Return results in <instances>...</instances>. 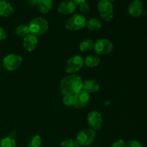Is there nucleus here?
I'll use <instances>...</instances> for the list:
<instances>
[{
  "label": "nucleus",
  "mask_w": 147,
  "mask_h": 147,
  "mask_svg": "<svg viewBox=\"0 0 147 147\" xmlns=\"http://www.w3.org/2000/svg\"><path fill=\"white\" fill-rule=\"evenodd\" d=\"M83 81L78 75L70 74L60 82V91L64 95H75L83 90Z\"/></svg>",
  "instance_id": "f257e3e1"
},
{
  "label": "nucleus",
  "mask_w": 147,
  "mask_h": 147,
  "mask_svg": "<svg viewBox=\"0 0 147 147\" xmlns=\"http://www.w3.org/2000/svg\"><path fill=\"white\" fill-rule=\"evenodd\" d=\"M30 34L38 36L45 34L48 30V22L45 18L37 17L32 19L28 25Z\"/></svg>",
  "instance_id": "f03ea898"
},
{
  "label": "nucleus",
  "mask_w": 147,
  "mask_h": 147,
  "mask_svg": "<svg viewBox=\"0 0 147 147\" xmlns=\"http://www.w3.org/2000/svg\"><path fill=\"white\" fill-rule=\"evenodd\" d=\"M98 10L100 17L107 22L111 21L113 17V7L109 0H101L98 4Z\"/></svg>",
  "instance_id": "7ed1b4c3"
},
{
  "label": "nucleus",
  "mask_w": 147,
  "mask_h": 147,
  "mask_svg": "<svg viewBox=\"0 0 147 147\" xmlns=\"http://www.w3.org/2000/svg\"><path fill=\"white\" fill-rule=\"evenodd\" d=\"M96 138V131L92 129H86L80 131L76 136V141L80 146H87L93 143Z\"/></svg>",
  "instance_id": "20e7f679"
},
{
  "label": "nucleus",
  "mask_w": 147,
  "mask_h": 147,
  "mask_svg": "<svg viewBox=\"0 0 147 147\" xmlns=\"http://www.w3.org/2000/svg\"><path fill=\"white\" fill-rule=\"evenodd\" d=\"M86 18L82 14H75L67 20L65 23V28L71 31L81 30L86 25Z\"/></svg>",
  "instance_id": "39448f33"
},
{
  "label": "nucleus",
  "mask_w": 147,
  "mask_h": 147,
  "mask_svg": "<svg viewBox=\"0 0 147 147\" xmlns=\"http://www.w3.org/2000/svg\"><path fill=\"white\" fill-rule=\"evenodd\" d=\"M83 65H84V60L81 56H73L70 57L66 63V72L70 74H75L81 70Z\"/></svg>",
  "instance_id": "423d86ee"
},
{
  "label": "nucleus",
  "mask_w": 147,
  "mask_h": 147,
  "mask_svg": "<svg viewBox=\"0 0 147 147\" xmlns=\"http://www.w3.org/2000/svg\"><path fill=\"white\" fill-rule=\"evenodd\" d=\"M22 58L20 55L15 54H10L6 56L3 60V65L4 68L9 71L15 70L21 65Z\"/></svg>",
  "instance_id": "0eeeda50"
},
{
  "label": "nucleus",
  "mask_w": 147,
  "mask_h": 147,
  "mask_svg": "<svg viewBox=\"0 0 147 147\" xmlns=\"http://www.w3.org/2000/svg\"><path fill=\"white\" fill-rule=\"evenodd\" d=\"M93 48L97 54L103 55L111 53L113 49V44L108 39H100L94 43Z\"/></svg>",
  "instance_id": "6e6552de"
},
{
  "label": "nucleus",
  "mask_w": 147,
  "mask_h": 147,
  "mask_svg": "<svg viewBox=\"0 0 147 147\" xmlns=\"http://www.w3.org/2000/svg\"><path fill=\"white\" fill-rule=\"evenodd\" d=\"M88 123L92 129L97 131L100 129L103 124V119L102 116L99 112L93 111L88 113L87 117Z\"/></svg>",
  "instance_id": "1a4fd4ad"
},
{
  "label": "nucleus",
  "mask_w": 147,
  "mask_h": 147,
  "mask_svg": "<svg viewBox=\"0 0 147 147\" xmlns=\"http://www.w3.org/2000/svg\"><path fill=\"white\" fill-rule=\"evenodd\" d=\"M90 100V95L85 90H81L74 95V106L76 109L85 107Z\"/></svg>",
  "instance_id": "9d476101"
},
{
  "label": "nucleus",
  "mask_w": 147,
  "mask_h": 147,
  "mask_svg": "<svg viewBox=\"0 0 147 147\" xmlns=\"http://www.w3.org/2000/svg\"><path fill=\"white\" fill-rule=\"evenodd\" d=\"M77 8V4H75L72 0L64 1L60 3L57 10L63 14H71L74 12Z\"/></svg>",
  "instance_id": "9b49d317"
},
{
  "label": "nucleus",
  "mask_w": 147,
  "mask_h": 147,
  "mask_svg": "<svg viewBox=\"0 0 147 147\" xmlns=\"http://www.w3.org/2000/svg\"><path fill=\"white\" fill-rule=\"evenodd\" d=\"M129 14L134 17H140L143 13L142 2L141 0H133L129 7Z\"/></svg>",
  "instance_id": "f8f14e48"
},
{
  "label": "nucleus",
  "mask_w": 147,
  "mask_h": 147,
  "mask_svg": "<svg viewBox=\"0 0 147 147\" xmlns=\"http://www.w3.org/2000/svg\"><path fill=\"white\" fill-rule=\"evenodd\" d=\"M37 43H38V40H37V36L30 34L27 37H24L23 45L27 51L32 52L35 50Z\"/></svg>",
  "instance_id": "ddd939ff"
},
{
  "label": "nucleus",
  "mask_w": 147,
  "mask_h": 147,
  "mask_svg": "<svg viewBox=\"0 0 147 147\" xmlns=\"http://www.w3.org/2000/svg\"><path fill=\"white\" fill-rule=\"evenodd\" d=\"M14 13V8L10 3L4 0H0V16L7 17Z\"/></svg>",
  "instance_id": "4468645a"
},
{
  "label": "nucleus",
  "mask_w": 147,
  "mask_h": 147,
  "mask_svg": "<svg viewBox=\"0 0 147 147\" xmlns=\"http://www.w3.org/2000/svg\"><path fill=\"white\" fill-rule=\"evenodd\" d=\"M100 89V85L96 80H87L83 82V90L87 93H95Z\"/></svg>",
  "instance_id": "2eb2a0df"
},
{
  "label": "nucleus",
  "mask_w": 147,
  "mask_h": 147,
  "mask_svg": "<svg viewBox=\"0 0 147 147\" xmlns=\"http://www.w3.org/2000/svg\"><path fill=\"white\" fill-rule=\"evenodd\" d=\"M37 7L42 13L47 14L53 7V0H39Z\"/></svg>",
  "instance_id": "dca6fc26"
},
{
  "label": "nucleus",
  "mask_w": 147,
  "mask_h": 147,
  "mask_svg": "<svg viewBox=\"0 0 147 147\" xmlns=\"http://www.w3.org/2000/svg\"><path fill=\"white\" fill-rule=\"evenodd\" d=\"M86 25H87L88 30L96 31V30H98L101 28L102 23L98 19L91 18L86 22Z\"/></svg>",
  "instance_id": "f3484780"
},
{
  "label": "nucleus",
  "mask_w": 147,
  "mask_h": 147,
  "mask_svg": "<svg viewBox=\"0 0 147 147\" xmlns=\"http://www.w3.org/2000/svg\"><path fill=\"white\" fill-rule=\"evenodd\" d=\"M100 59L98 57H96L94 55H88L86 57L84 60V63L86 66L89 67H93L98 65L100 63Z\"/></svg>",
  "instance_id": "a211bd4d"
},
{
  "label": "nucleus",
  "mask_w": 147,
  "mask_h": 147,
  "mask_svg": "<svg viewBox=\"0 0 147 147\" xmlns=\"http://www.w3.org/2000/svg\"><path fill=\"white\" fill-rule=\"evenodd\" d=\"M15 34H17L18 37H27L28 34H30L29 27L27 25H26V24H20V25H19L18 27L16 28Z\"/></svg>",
  "instance_id": "6ab92c4d"
},
{
  "label": "nucleus",
  "mask_w": 147,
  "mask_h": 147,
  "mask_svg": "<svg viewBox=\"0 0 147 147\" xmlns=\"http://www.w3.org/2000/svg\"><path fill=\"white\" fill-rule=\"evenodd\" d=\"M94 43L89 39L83 40L80 44V50L82 52H88L93 48Z\"/></svg>",
  "instance_id": "aec40b11"
},
{
  "label": "nucleus",
  "mask_w": 147,
  "mask_h": 147,
  "mask_svg": "<svg viewBox=\"0 0 147 147\" xmlns=\"http://www.w3.org/2000/svg\"><path fill=\"white\" fill-rule=\"evenodd\" d=\"M0 147H16L15 140L9 136L4 138L0 142Z\"/></svg>",
  "instance_id": "412c9836"
},
{
  "label": "nucleus",
  "mask_w": 147,
  "mask_h": 147,
  "mask_svg": "<svg viewBox=\"0 0 147 147\" xmlns=\"http://www.w3.org/2000/svg\"><path fill=\"white\" fill-rule=\"evenodd\" d=\"M42 144V139L39 135H35L32 136L28 142V147H40Z\"/></svg>",
  "instance_id": "4be33fe9"
},
{
  "label": "nucleus",
  "mask_w": 147,
  "mask_h": 147,
  "mask_svg": "<svg viewBox=\"0 0 147 147\" xmlns=\"http://www.w3.org/2000/svg\"><path fill=\"white\" fill-rule=\"evenodd\" d=\"M61 147H80L78 142L74 139H67L61 143Z\"/></svg>",
  "instance_id": "5701e85b"
},
{
  "label": "nucleus",
  "mask_w": 147,
  "mask_h": 147,
  "mask_svg": "<svg viewBox=\"0 0 147 147\" xmlns=\"http://www.w3.org/2000/svg\"><path fill=\"white\" fill-rule=\"evenodd\" d=\"M63 102V104L66 106H74V95H65Z\"/></svg>",
  "instance_id": "b1692460"
},
{
  "label": "nucleus",
  "mask_w": 147,
  "mask_h": 147,
  "mask_svg": "<svg viewBox=\"0 0 147 147\" xmlns=\"http://www.w3.org/2000/svg\"><path fill=\"white\" fill-rule=\"evenodd\" d=\"M79 9H80V11L83 13H88L90 11V7L86 1L79 4Z\"/></svg>",
  "instance_id": "393cba45"
},
{
  "label": "nucleus",
  "mask_w": 147,
  "mask_h": 147,
  "mask_svg": "<svg viewBox=\"0 0 147 147\" xmlns=\"http://www.w3.org/2000/svg\"><path fill=\"white\" fill-rule=\"evenodd\" d=\"M126 147H143L142 144L136 140H131L126 143Z\"/></svg>",
  "instance_id": "a878e982"
},
{
  "label": "nucleus",
  "mask_w": 147,
  "mask_h": 147,
  "mask_svg": "<svg viewBox=\"0 0 147 147\" xmlns=\"http://www.w3.org/2000/svg\"><path fill=\"white\" fill-rule=\"evenodd\" d=\"M111 147H126V143L122 139H119L113 142Z\"/></svg>",
  "instance_id": "bb28decb"
},
{
  "label": "nucleus",
  "mask_w": 147,
  "mask_h": 147,
  "mask_svg": "<svg viewBox=\"0 0 147 147\" xmlns=\"http://www.w3.org/2000/svg\"><path fill=\"white\" fill-rule=\"evenodd\" d=\"M7 37V34H6L5 31L4 30V29L0 26V40H3L6 38Z\"/></svg>",
  "instance_id": "cd10ccee"
},
{
  "label": "nucleus",
  "mask_w": 147,
  "mask_h": 147,
  "mask_svg": "<svg viewBox=\"0 0 147 147\" xmlns=\"http://www.w3.org/2000/svg\"><path fill=\"white\" fill-rule=\"evenodd\" d=\"M38 1L39 0H28L29 3H30L31 5H37Z\"/></svg>",
  "instance_id": "c85d7f7f"
},
{
  "label": "nucleus",
  "mask_w": 147,
  "mask_h": 147,
  "mask_svg": "<svg viewBox=\"0 0 147 147\" xmlns=\"http://www.w3.org/2000/svg\"><path fill=\"white\" fill-rule=\"evenodd\" d=\"M72 1H73L75 4H78L79 5V4H80L81 3H83L85 2V1H86V0H72Z\"/></svg>",
  "instance_id": "c756f323"
},
{
  "label": "nucleus",
  "mask_w": 147,
  "mask_h": 147,
  "mask_svg": "<svg viewBox=\"0 0 147 147\" xmlns=\"http://www.w3.org/2000/svg\"><path fill=\"white\" fill-rule=\"evenodd\" d=\"M109 1H111V2H112V1H115V0H109Z\"/></svg>",
  "instance_id": "7c9ffc66"
},
{
  "label": "nucleus",
  "mask_w": 147,
  "mask_h": 147,
  "mask_svg": "<svg viewBox=\"0 0 147 147\" xmlns=\"http://www.w3.org/2000/svg\"><path fill=\"white\" fill-rule=\"evenodd\" d=\"M85 147H92V146H85Z\"/></svg>",
  "instance_id": "2f4dec72"
},
{
  "label": "nucleus",
  "mask_w": 147,
  "mask_h": 147,
  "mask_svg": "<svg viewBox=\"0 0 147 147\" xmlns=\"http://www.w3.org/2000/svg\"><path fill=\"white\" fill-rule=\"evenodd\" d=\"M0 69H1V66H0Z\"/></svg>",
  "instance_id": "473e14b6"
},
{
  "label": "nucleus",
  "mask_w": 147,
  "mask_h": 147,
  "mask_svg": "<svg viewBox=\"0 0 147 147\" xmlns=\"http://www.w3.org/2000/svg\"><path fill=\"white\" fill-rule=\"evenodd\" d=\"M100 1H101V0H100Z\"/></svg>",
  "instance_id": "72a5a7b5"
}]
</instances>
